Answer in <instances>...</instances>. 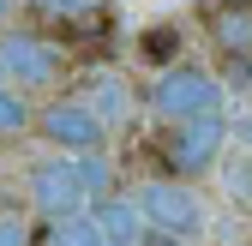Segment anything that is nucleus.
<instances>
[{"instance_id": "4468645a", "label": "nucleus", "mask_w": 252, "mask_h": 246, "mask_svg": "<svg viewBox=\"0 0 252 246\" xmlns=\"http://www.w3.org/2000/svg\"><path fill=\"white\" fill-rule=\"evenodd\" d=\"M138 48H144V60H150V66H162V72H168V66H180V60H174V48H180V30H174V24H156V30H144V42H138Z\"/></svg>"}, {"instance_id": "6ab92c4d", "label": "nucleus", "mask_w": 252, "mask_h": 246, "mask_svg": "<svg viewBox=\"0 0 252 246\" xmlns=\"http://www.w3.org/2000/svg\"><path fill=\"white\" fill-rule=\"evenodd\" d=\"M0 84H6V72H0Z\"/></svg>"}, {"instance_id": "423d86ee", "label": "nucleus", "mask_w": 252, "mask_h": 246, "mask_svg": "<svg viewBox=\"0 0 252 246\" xmlns=\"http://www.w3.org/2000/svg\"><path fill=\"white\" fill-rule=\"evenodd\" d=\"M222 138H228V120H222V114H204V120H186V126H168V138H162L168 180L204 174L216 156H222Z\"/></svg>"}, {"instance_id": "f3484780", "label": "nucleus", "mask_w": 252, "mask_h": 246, "mask_svg": "<svg viewBox=\"0 0 252 246\" xmlns=\"http://www.w3.org/2000/svg\"><path fill=\"white\" fill-rule=\"evenodd\" d=\"M234 78H240V84H246V90H252V66H246V72H234Z\"/></svg>"}, {"instance_id": "20e7f679", "label": "nucleus", "mask_w": 252, "mask_h": 246, "mask_svg": "<svg viewBox=\"0 0 252 246\" xmlns=\"http://www.w3.org/2000/svg\"><path fill=\"white\" fill-rule=\"evenodd\" d=\"M36 138L54 144L60 156H84V150H102L108 144V126L90 114L84 96H48L36 108Z\"/></svg>"}, {"instance_id": "9b49d317", "label": "nucleus", "mask_w": 252, "mask_h": 246, "mask_svg": "<svg viewBox=\"0 0 252 246\" xmlns=\"http://www.w3.org/2000/svg\"><path fill=\"white\" fill-rule=\"evenodd\" d=\"M210 36L222 42L228 54H252V12H240V6L216 12V18H210Z\"/></svg>"}, {"instance_id": "6e6552de", "label": "nucleus", "mask_w": 252, "mask_h": 246, "mask_svg": "<svg viewBox=\"0 0 252 246\" xmlns=\"http://www.w3.org/2000/svg\"><path fill=\"white\" fill-rule=\"evenodd\" d=\"M78 96L90 102V114H96L108 132L132 120V84H126V78H114V72H96V78H90V84L78 90Z\"/></svg>"}, {"instance_id": "f8f14e48", "label": "nucleus", "mask_w": 252, "mask_h": 246, "mask_svg": "<svg viewBox=\"0 0 252 246\" xmlns=\"http://www.w3.org/2000/svg\"><path fill=\"white\" fill-rule=\"evenodd\" d=\"M24 126H36L30 96H24V90H12V84H0V138H12V132H24Z\"/></svg>"}, {"instance_id": "dca6fc26", "label": "nucleus", "mask_w": 252, "mask_h": 246, "mask_svg": "<svg viewBox=\"0 0 252 246\" xmlns=\"http://www.w3.org/2000/svg\"><path fill=\"white\" fill-rule=\"evenodd\" d=\"M240 138H246V144H252V114H246V120H240Z\"/></svg>"}, {"instance_id": "f257e3e1", "label": "nucleus", "mask_w": 252, "mask_h": 246, "mask_svg": "<svg viewBox=\"0 0 252 246\" xmlns=\"http://www.w3.org/2000/svg\"><path fill=\"white\" fill-rule=\"evenodd\" d=\"M0 72H6L12 90L36 96V90H54L72 72V54L42 30H0Z\"/></svg>"}, {"instance_id": "2eb2a0df", "label": "nucleus", "mask_w": 252, "mask_h": 246, "mask_svg": "<svg viewBox=\"0 0 252 246\" xmlns=\"http://www.w3.org/2000/svg\"><path fill=\"white\" fill-rule=\"evenodd\" d=\"M0 246H36V222L24 210H0Z\"/></svg>"}, {"instance_id": "1a4fd4ad", "label": "nucleus", "mask_w": 252, "mask_h": 246, "mask_svg": "<svg viewBox=\"0 0 252 246\" xmlns=\"http://www.w3.org/2000/svg\"><path fill=\"white\" fill-rule=\"evenodd\" d=\"M42 246H108L96 228V210H78V216H60L42 228Z\"/></svg>"}, {"instance_id": "39448f33", "label": "nucleus", "mask_w": 252, "mask_h": 246, "mask_svg": "<svg viewBox=\"0 0 252 246\" xmlns=\"http://www.w3.org/2000/svg\"><path fill=\"white\" fill-rule=\"evenodd\" d=\"M24 192H30V210H36L42 222H60V216L90 210V192H84L72 156H48V162H36V168L24 174Z\"/></svg>"}, {"instance_id": "0eeeda50", "label": "nucleus", "mask_w": 252, "mask_h": 246, "mask_svg": "<svg viewBox=\"0 0 252 246\" xmlns=\"http://www.w3.org/2000/svg\"><path fill=\"white\" fill-rule=\"evenodd\" d=\"M96 228H102V240H108V246H144V240H150L144 210L126 198V192H114V198H102V204H96Z\"/></svg>"}, {"instance_id": "f03ea898", "label": "nucleus", "mask_w": 252, "mask_h": 246, "mask_svg": "<svg viewBox=\"0 0 252 246\" xmlns=\"http://www.w3.org/2000/svg\"><path fill=\"white\" fill-rule=\"evenodd\" d=\"M150 114L168 120V126L222 114V78H210L204 66H168V72H156V84H150Z\"/></svg>"}, {"instance_id": "7ed1b4c3", "label": "nucleus", "mask_w": 252, "mask_h": 246, "mask_svg": "<svg viewBox=\"0 0 252 246\" xmlns=\"http://www.w3.org/2000/svg\"><path fill=\"white\" fill-rule=\"evenodd\" d=\"M132 204L144 210V228L162 234V240H192L204 228V198L186 186V180L156 174V180H144V186L132 192Z\"/></svg>"}, {"instance_id": "9d476101", "label": "nucleus", "mask_w": 252, "mask_h": 246, "mask_svg": "<svg viewBox=\"0 0 252 246\" xmlns=\"http://www.w3.org/2000/svg\"><path fill=\"white\" fill-rule=\"evenodd\" d=\"M72 162H78V180L90 192V210H96L102 198H114V162L102 156V150H84V156H72Z\"/></svg>"}, {"instance_id": "ddd939ff", "label": "nucleus", "mask_w": 252, "mask_h": 246, "mask_svg": "<svg viewBox=\"0 0 252 246\" xmlns=\"http://www.w3.org/2000/svg\"><path fill=\"white\" fill-rule=\"evenodd\" d=\"M102 6H108V0H30V12L54 18V24H84V18H96Z\"/></svg>"}, {"instance_id": "a211bd4d", "label": "nucleus", "mask_w": 252, "mask_h": 246, "mask_svg": "<svg viewBox=\"0 0 252 246\" xmlns=\"http://www.w3.org/2000/svg\"><path fill=\"white\" fill-rule=\"evenodd\" d=\"M6 12H12V0H0V18H6Z\"/></svg>"}]
</instances>
